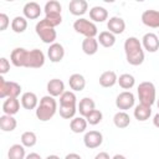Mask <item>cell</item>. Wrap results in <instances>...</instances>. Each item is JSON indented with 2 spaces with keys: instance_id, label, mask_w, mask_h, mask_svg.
Segmentation results:
<instances>
[{
  "instance_id": "19",
  "label": "cell",
  "mask_w": 159,
  "mask_h": 159,
  "mask_svg": "<svg viewBox=\"0 0 159 159\" xmlns=\"http://www.w3.org/2000/svg\"><path fill=\"white\" fill-rule=\"evenodd\" d=\"M133 114H134V117H135L137 120L145 122L152 116V107L150 106H147V104H143V103H139V104H137L134 107Z\"/></svg>"
},
{
  "instance_id": "22",
  "label": "cell",
  "mask_w": 159,
  "mask_h": 159,
  "mask_svg": "<svg viewBox=\"0 0 159 159\" xmlns=\"http://www.w3.org/2000/svg\"><path fill=\"white\" fill-rule=\"evenodd\" d=\"M93 109H96V103L92 98L89 97H84L80 101V103L77 104V111L80 112V114L82 117H86L88 113H91Z\"/></svg>"
},
{
  "instance_id": "42",
  "label": "cell",
  "mask_w": 159,
  "mask_h": 159,
  "mask_svg": "<svg viewBox=\"0 0 159 159\" xmlns=\"http://www.w3.org/2000/svg\"><path fill=\"white\" fill-rule=\"evenodd\" d=\"M65 159H82V158H81V155L77 154V153H70V154H67V155L65 157Z\"/></svg>"
},
{
  "instance_id": "5",
  "label": "cell",
  "mask_w": 159,
  "mask_h": 159,
  "mask_svg": "<svg viewBox=\"0 0 159 159\" xmlns=\"http://www.w3.org/2000/svg\"><path fill=\"white\" fill-rule=\"evenodd\" d=\"M73 30L84 37H96L98 35V29L93 21H89L88 19L80 17L73 22Z\"/></svg>"
},
{
  "instance_id": "8",
  "label": "cell",
  "mask_w": 159,
  "mask_h": 159,
  "mask_svg": "<svg viewBox=\"0 0 159 159\" xmlns=\"http://www.w3.org/2000/svg\"><path fill=\"white\" fill-rule=\"evenodd\" d=\"M134 103H135V97L130 91H123L116 98L117 108L120 111H124V112L127 109H130L132 107H134Z\"/></svg>"
},
{
  "instance_id": "1",
  "label": "cell",
  "mask_w": 159,
  "mask_h": 159,
  "mask_svg": "<svg viewBox=\"0 0 159 159\" xmlns=\"http://www.w3.org/2000/svg\"><path fill=\"white\" fill-rule=\"evenodd\" d=\"M124 52H125V60L132 66H139L144 62V50L142 48V42L134 37L130 36L124 41Z\"/></svg>"
},
{
  "instance_id": "12",
  "label": "cell",
  "mask_w": 159,
  "mask_h": 159,
  "mask_svg": "<svg viewBox=\"0 0 159 159\" xmlns=\"http://www.w3.org/2000/svg\"><path fill=\"white\" fill-rule=\"evenodd\" d=\"M142 22L152 29H159V11L158 10H145L142 14Z\"/></svg>"
},
{
  "instance_id": "43",
  "label": "cell",
  "mask_w": 159,
  "mask_h": 159,
  "mask_svg": "<svg viewBox=\"0 0 159 159\" xmlns=\"http://www.w3.org/2000/svg\"><path fill=\"white\" fill-rule=\"evenodd\" d=\"M25 159H42V158H41V155L37 154V153H30V154L26 155Z\"/></svg>"
},
{
  "instance_id": "46",
  "label": "cell",
  "mask_w": 159,
  "mask_h": 159,
  "mask_svg": "<svg viewBox=\"0 0 159 159\" xmlns=\"http://www.w3.org/2000/svg\"><path fill=\"white\" fill-rule=\"evenodd\" d=\"M46 159H60V157L56 155V154H51V155H47Z\"/></svg>"
},
{
  "instance_id": "13",
  "label": "cell",
  "mask_w": 159,
  "mask_h": 159,
  "mask_svg": "<svg viewBox=\"0 0 159 159\" xmlns=\"http://www.w3.org/2000/svg\"><path fill=\"white\" fill-rule=\"evenodd\" d=\"M41 6L40 4H37L36 1H29L24 5V9H22V12H24V16L27 19V20H35V19H39L40 15H41Z\"/></svg>"
},
{
  "instance_id": "38",
  "label": "cell",
  "mask_w": 159,
  "mask_h": 159,
  "mask_svg": "<svg viewBox=\"0 0 159 159\" xmlns=\"http://www.w3.org/2000/svg\"><path fill=\"white\" fill-rule=\"evenodd\" d=\"M43 20L52 27H56L58 26L61 22H62V16L61 15H46L43 17Z\"/></svg>"
},
{
  "instance_id": "33",
  "label": "cell",
  "mask_w": 159,
  "mask_h": 159,
  "mask_svg": "<svg viewBox=\"0 0 159 159\" xmlns=\"http://www.w3.org/2000/svg\"><path fill=\"white\" fill-rule=\"evenodd\" d=\"M123 89H130V88H133L134 87V84H135V78H134V76L133 75H130V73H123V75H120L119 77H118V82H117Z\"/></svg>"
},
{
  "instance_id": "44",
  "label": "cell",
  "mask_w": 159,
  "mask_h": 159,
  "mask_svg": "<svg viewBox=\"0 0 159 159\" xmlns=\"http://www.w3.org/2000/svg\"><path fill=\"white\" fill-rule=\"evenodd\" d=\"M153 124H154V127L159 128V112L153 117Z\"/></svg>"
},
{
  "instance_id": "47",
  "label": "cell",
  "mask_w": 159,
  "mask_h": 159,
  "mask_svg": "<svg viewBox=\"0 0 159 159\" xmlns=\"http://www.w3.org/2000/svg\"><path fill=\"white\" fill-rule=\"evenodd\" d=\"M157 106H158V108H159V98H158V101H157Z\"/></svg>"
},
{
  "instance_id": "31",
  "label": "cell",
  "mask_w": 159,
  "mask_h": 159,
  "mask_svg": "<svg viewBox=\"0 0 159 159\" xmlns=\"http://www.w3.org/2000/svg\"><path fill=\"white\" fill-rule=\"evenodd\" d=\"M11 29L16 34H22L27 29V19L25 16H15L11 21Z\"/></svg>"
},
{
  "instance_id": "29",
  "label": "cell",
  "mask_w": 159,
  "mask_h": 159,
  "mask_svg": "<svg viewBox=\"0 0 159 159\" xmlns=\"http://www.w3.org/2000/svg\"><path fill=\"white\" fill-rule=\"evenodd\" d=\"M97 40H98L99 45H102L103 47L108 48V47L114 46V43H116V35H113L109 31H102V32H99Z\"/></svg>"
},
{
  "instance_id": "24",
  "label": "cell",
  "mask_w": 159,
  "mask_h": 159,
  "mask_svg": "<svg viewBox=\"0 0 159 159\" xmlns=\"http://www.w3.org/2000/svg\"><path fill=\"white\" fill-rule=\"evenodd\" d=\"M98 40L96 37H84V40L82 41V51L88 55L92 56L94 53H97L98 51Z\"/></svg>"
},
{
  "instance_id": "35",
  "label": "cell",
  "mask_w": 159,
  "mask_h": 159,
  "mask_svg": "<svg viewBox=\"0 0 159 159\" xmlns=\"http://www.w3.org/2000/svg\"><path fill=\"white\" fill-rule=\"evenodd\" d=\"M36 143H37V137H36L35 132L27 130V132H24V133L21 134V144H22L25 148H31V147H34Z\"/></svg>"
},
{
  "instance_id": "16",
  "label": "cell",
  "mask_w": 159,
  "mask_h": 159,
  "mask_svg": "<svg viewBox=\"0 0 159 159\" xmlns=\"http://www.w3.org/2000/svg\"><path fill=\"white\" fill-rule=\"evenodd\" d=\"M46 89L50 96L52 97H60L65 92V83L60 78H52L47 82Z\"/></svg>"
},
{
  "instance_id": "34",
  "label": "cell",
  "mask_w": 159,
  "mask_h": 159,
  "mask_svg": "<svg viewBox=\"0 0 159 159\" xmlns=\"http://www.w3.org/2000/svg\"><path fill=\"white\" fill-rule=\"evenodd\" d=\"M60 116L65 119H72L75 118V114L77 112V104H60Z\"/></svg>"
},
{
  "instance_id": "20",
  "label": "cell",
  "mask_w": 159,
  "mask_h": 159,
  "mask_svg": "<svg viewBox=\"0 0 159 159\" xmlns=\"http://www.w3.org/2000/svg\"><path fill=\"white\" fill-rule=\"evenodd\" d=\"M99 84L104 88H109L113 87L117 82H118V76L114 71H104L101 76H99Z\"/></svg>"
},
{
  "instance_id": "37",
  "label": "cell",
  "mask_w": 159,
  "mask_h": 159,
  "mask_svg": "<svg viewBox=\"0 0 159 159\" xmlns=\"http://www.w3.org/2000/svg\"><path fill=\"white\" fill-rule=\"evenodd\" d=\"M86 120H87V123L88 124H91V125H97L98 123H101V120H102V118H103V114H102V112L99 111V109H93L91 113H88L86 117Z\"/></svg>"
},
{
  "instance_id": "23",
  "label": "cell",
  "mask_w": 159,
  "mask_h": 159,
  "mask_svg": "<svg viewBox=\"0 0 159 159\" xmlns=\"http://www.w3.org/2000/svg\"><path fill=\"white\" fill-rule=\"evenodd\" d=\"M89 17L93 22H103L108 20V11L103 6H93L89 10Z\"/></svg>"
},
{
  "instance_id": "30",
  "label": "cell",
  "mask_w": 159,
  "mask_h": 159,
  "mask_svg": "<svg viewBox=\"0 0 159 159\" xmlns=\"http://www.w3.org/2000/svg\"><path fill=\"white\" fill-rule=\"evenodd\" d=\"M7 158L9 159H25L26 158L25 147L22 144H12L9 148Z\"/></svg>"
},
{
  "instance_id": "7",
  "label": "cell",
  "mask_w": 159,
  "mask_h": 159,
  "mask_svg": "<svg viewBox=\"0 0 159 159\" xmlns=\"http://www.w3.org/2000/svg\"><path fill=\"white\" fill-rule=\"evenodd\" d=\"M43 65H45V53L41 50L34 48L27 52L26 62H25L26 68H40Z\"/></svg>"
},
{
  "instance_id": "9",
  "label": "cell",
  "mask_w": 159,
  "mask_h": 159,
  "mask_svg": "<svg viewBox=\"0 0 159 159\" xmlns=\"http://www.w3.org/2000/svg\"><path fill=\"white\" fill-rule=\"evenodd\" d=\"M83 143L87 148L89 149H96L98 147H101V144L103 143V135L101 132L98 130H89L86 132L84 137H83Z\"/></svg>"
},
{
  "instance_id": "21",
  "label": "cell",
  "mask_w": 159,
  "mask_h": 159,
  "mask_svg": "<svg viewBox=\"0 0 159 159\" xmlns=\"http://www.w3.org/2000/svg\"><path fill=\"white\" fill-rule=\"evenodd\" d=\"M68 84L73 92H81L86 87V80L81 73H73L68 78Z\"/></svg>"
},
{
  "instance_id": "28",
  "label": "cell",
  "mask_w": 159,
  "mask_h": 159,
  "mask_svg": "<svg viewBox=\"0 0 159 159\" xmlns=\"http://www.w3.org/2000/svg\"><path fill=\"white\" fill-rule=\"evenodd\" d=\"M17 125L16 119L14 118V116H9V114H2L0 117V128L2 132H12Z\"/></svg>"
},
{
  "instance_id": "36",
  "label": "cell",
  "mask_w": 159,
  "mask_h": 159,
  "mask_svg": "<svg viewBox=\"0 0 159 159\" xmlns=\"http://www.w3.org/2000/svg\"><path fill=\"white\" fill-rule=\"evenodd\" d=\"M60 104H77V97L73 91H65L60 96Z\"/></svg>"
},
{
  "instance_id": "14",
  "label": "cell",
  "mask_w": 159,
  "mask_h": 159,
  "mask_svg": "<svg viewBox=\"0 0 159 159\" xmlns=\"http://www.w3.org/2000/svg\"><path fill=\"white\" fill-rule=\"evenodd\" d=\"M107 29L113 35H120L125 30V21L119 16H112L107 21Z\"/></svg>"
},
{
  "instance_id": "11",
  "label": "cell",
  "mask_w": 159,
  "mask_h": 159,
  "mask_svg": "<svg viewBox=\"0 0 159 159\" xmlns=\"http://www.w3.org/2000/svg\"><path fill=\"white\" fill-rule=\"evenodd\" d=\"M29 50L24 47H16L11 51L10 53V61L15 67H25L26 62V56H27Z\"/></svg>"
},
{
  "instance_id": "4",
  "label": "cell",
  "mask_w": 159,
  "mask_h": 159,
  "mask_svg": "<svg viewBox=\"0 0 159 159\" xmlns=\"http://www.w3.org/2000/svg\"><path fill=\"white\" fill-rule=\"evenodd\" d=\"M35 31H36L37 36L42 40V42L50 43V45L55 43V40H56V37H57V32H56L55 27L50 26L43 19L40 20V21L36 24Z\"/></svg>"
},
{
  "instance_id": "26",
  "label": "cell",
  "mask_w": 159,
  "mask_h": 159,
  "mask_svg": "<svg viewBox=\"0 0 159 159\" xmlns=\"http://www.w3.org/2000/svg\"><path fill=\"white\" fill-rule=\"evenodd\" d=\"M113 123H114V125H116L117 128L124 129V128H127V127L130 124V117H129V114H128L127 112L119 111V112H117V113L114 114V117H113Z\"/></svg>"
},
{
  "instance_id": "25",
  "label": "cell",
  "mask_w": 159,
  "mask_h": 159,
  "mask_svg": "<svg viewBox=\"0 0 159 159\" xmlns=\"http://www.w3.org/2000/svg\"><path fill=\"white\" fill-rule=\"evenodd\" d=\"M20 109V101L17 98H6L2 103V112L4 114L14 116Z\"/></svg>"
},
{
  "instance_id": "39",
  "label": "cell",
  "mask_w": 159,
  "mask_h": 159,
  "mask_svg": "<svg viewBox=\"0 0 159 159\" xmlns=\"http://www.w3.org/2000/svg\"><path fill=\"white\" fill-rule=\"evenodd\" d=\"M9 71H10V62H9V60L6 57H1L0 58V73H1V76L7 73Z\"/></svg>"
},
{
  "instance_id": "32",
  "label": "cell",
  "mask_w": 159,
  "mask_h": 159,
  "mask_svg": "<svg viewBox=\"0 0 159 159\" xmlns=\"http://www.w3.org/2000/svg\"><path fill=\"white\" fill-rule=\"evenodd\" d=\"M43 11H45V16L46 15H61L62 6L57 0H50L45 4Z\"/></svg>"
},
{
  "instance_id": "3",
  "label": "cell",
  "mask_w": 159,
  "mask_h": 159,
  "mask_svg": "<svg viewBox=\"0 0 159 159\" xmlns=\"http://www.w3.org/2000/svg\"><path fill=\"white\" fill-rule=\"evenodd\" d=\"M137 93H138L139 103L152 107L157 101V91H155V86L153 82L144 81V82L139 83V86L137 88Z\"/></svg>"
},
{
  "instance_id": "41",
  "label": "cell",
  "mask_w": 159,
  "mask_h": 159,
  "mask_svg": "<svg viewBox=\"0 0 159 159\" xmlns=\"http://www.w3.org/2000/svg\"><path fill=\"white\" fill-rule=\"evenodd\" d=\"M94 159H112V158L109 157V154H108L107 152H99V153L94 157Z\"/></svg>"
},
{
  "instance_id": "27",
  "label": "cell",
  "mask_w": 159,
  "mask_h": 159,
  "mask_svg": "<svg viewBox=\"0 0 159 159\" xmlns=\"http://www.w3.org/2000/svg\"><path fill=\"white\" fill-rule=\"evenodd\" d=\"M87 125H88V123H87L86 118L82 117V116H81V117H75V118H72L71 122H70V129H71L73 133H77V134L83 133V132L87 129Z\"/></svg>"
},
{
  "instance_id": "18",
  "label": "cell",
  "mask_w": 159,
  "mask_h": 159,
  "mask_svg": "<svg viewBox=\"0 0 159 159\" xmlns=\"http://www.w3.org/2000/svg\"><path fill=\"white\" fill-rule=\"evenodd\" d=\"M39 103H40L39 98H37V96L34 92H25V93H22V96H21V106L25 109H29V111L35 109V108H37Z\"/></svg>"
},
{
  "instance_id": "10",
  "label": "cell",
  "mask_w": 159,
  "mask_h": 159,
  "mask_svg": "<svg viewBox=\"0 0 159 159\" xmlns=\"http://www.w3.org/2000/svg\"><path fill=\"white\" fill-rule=\"evenodd\" d=\"M142 46L148 52H157L159 50V36L153 32H147L142 39Z\"/></svg>"
},
{
  "instance_id": "17",
  "label": "cell",
  "mask_w": 159,
  "mask_h": 159,
  "mask_svg": "<svg viewBox=\"0 0 159 159\" xmlns=\"http://www.w3.org/2000/svg\"><path fill=\"white\" fill-rule=\"evenodd\" d=\"M68 10L75 16H82L88 10V2L86 0H71L68 4Z\"/></svg>"
},
{
  "instance_id": "2",
  "label": "cell",
  "mask_w": 159,
  "mask_h": 159,
  "mask_svg": "<svg viewBox=\"0 0 159 159\" xmlns=\"http://www.w3.org/2000/svg\"><path fill=\"white\" fill-rule=\"evenodd\" d=\"M56 112H57V102L55 97L47 94L40 99V103L36 108V117L41 122H47L56 114Z\"/></svg>"
},
{
  "instance_id": "15",
  "label": "cell",
  "mask_w": 159,
  "mask_h": 159,
  "mask_svg": "<svg viewBox=\"0 0 159 159\" xmlns=\"http://www.w3.org/2000/svg\"><path fill=\"white\" fill-rule=\"evenodd\" d=\"M47 56L50 58L51 62L53 63H57V62H61L65 57V48L61 43L58 42H55L52 45H50V47L47 48Z\"/></svg>"
},
{
  "instance_id": "45",
  "label": "cell",
  "mask_w": 159,
  "mask_h": 159,
  "mask_svg": "<svg viewBox=\"0 0 159 159\" xmlns=\"http://www.w3.org/2000/svg\"><path fill=\"white\" fill-rule=\"evenodd\" d=\"M112 159H127V158H125L124 155H122V154H116Z\"/></svg>"
},
{
  "instance_id": "6",
  "label": "cell",
  "mask_w": 159,
  "mask_h": 159,
  "mask_svg": "<svg viewBox=\"0 0 159 159\" xmlns=\"http://www.w3.org/2000/svg\"><path fill=\"white\" fill-rule=\"evenodd\" d=\"M21 86L14 81H5L0 77V98H17L21 93Z\"/></svg>"
},
{
  "instance_id": "40",
  "label": "cell",
  "mask_w": 159,
  "mask_h": 159,
  "mask_svg": "<svg viewBox=\"0 0 159 159\" xmlns=\"http://www.w3.org/2000/svg\"><path fill=\"white\" fill-rule=\"evenodd\" d=\"M9 25H10L9 16H7L6 14L1 12V14H0V31H5Z\"/></svg>"
}]
</instances>
